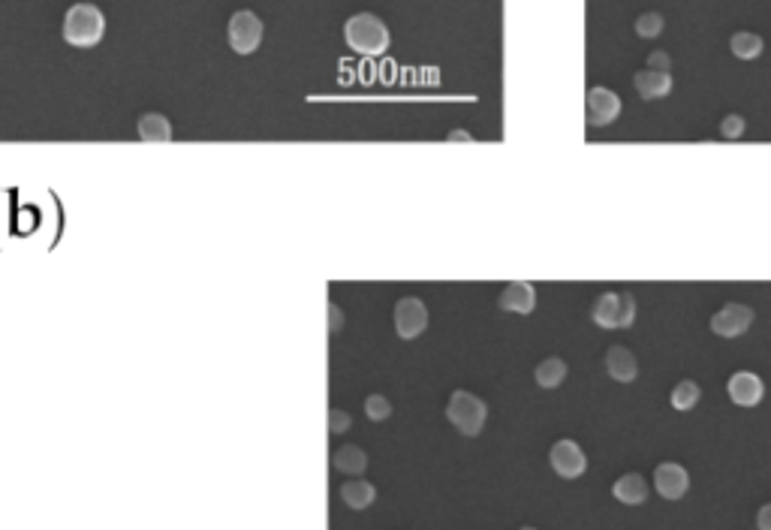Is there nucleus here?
Returning a JSON list of instances; mask_svg holds the SVG:
<instances>
[{"mask_svg": "<svg viewBox=\"0 0 771 530\" xmlns=\"http://www.w3.org/2000/svg\"><path fill=\"white\" fill-rule=\"evenodd\" d=\"M106 33V15L94 4H73L64 15V40L73 49H94Z\"/></svg>", "mask_w": 771, "mask_h": 530, "instance_id": "f257e3e1", "label": "nucleus"}, {"mask_svg": "<svg viewBox=\"0 0 771 530\" xmlns=\"http://www.w3.org/2000/svg\"><path fill=\"white\" fill-rule=\"evenodd\" d=\"M344 40L347 46L358 51V55H383L389 49V28L383 24V19H376L374 13H358L349 15L344 24Z\"/></svg>", "mask_w": 771, "mask_h": 530, "instance_id": "f03ea898", "label": "nucleus"}, {"mask_svg": "<svg viewBox=\"0 0 771 530\" xmlns=\"http://www.w3.org/2000/svg\"><path fill=\"white\" fill-rule=\"evenodd\" d=\"M446 419H450L464 437H477L488 419V407H486V401L477 398L473 392L455 389L450 395V404H446Z\"/></svg>", "mask_w": 771, "mask_h": 530, "instance_id": "7ed1b4c3", "label": "nucleus"}, {"mask_svg": "<svg viewBox=\"0 0 771 530\" xmlns=\"http://www.w3.org/2000/svg\"><path fill=\"white\" fill-rule=\"evenodd\" d=\"M259 42H263V22H259V15L250 13V10L232 13V19H229L232 51H238V55H250V51L259 49Z\"/></svg>", "mask_w": 771, "mask_h": 530, "instance_id": "20e7f679", "label": "nucleus"}, {"mask_svg": "<svg viewBox=\"0 0 771 530\" xmlns=\"http://www.w3.org/2000/svg\"><path fill=\"white\" fill-rule=\"evenodd\" d=\"M428 329V308L416 295H404L395 304V331L401 340H413Z\"/></svg>", "mask_w": 771, "mask_h": 530, "instance_id": "39448f33", "label": "nucleus"}, {"mask_svg": "<svg viewBox=\"0 0 771 530\" xmlns=\"http://www.w3.org/2000/svg\"><path fill=\"white\" fill-rule=\"evenodd\" d=\"M750 326H753V308L741 302L723 304L711 317V331L717 338H741Z\"/></svg>", "mask_w": 771, "mask_h": 530, "instance_id": "423d86ee", "label": "nucleus"}, {"mask_svg": "<svg viewBox=\"0 0 771 530\" xmlns=\"http://www.w3.org/2000/svg\"><path fill=\"white\" fill-rule=\"evenodd\" d=\"M585 115L590 127H606V124H612L621 115V97L603 85L590 88L585 97Z\"/></svg>", "mask_w": 771, "mask_h": 530, "instance_id": "0eeeda50", "label": "nucleus"}, {"mask_svg": "<svg viewBox=\"0 0 771 530\" xmlns=\"http://www.w3.org/2000/svg\"><path fill=\"white\" fill-rule=\"evenodd\" d=\"M549 461L554 467V473L563 476V479H576V476L585 473V467H588V458L576 440H558L549 452Z\"/></svg>", "mask_w": 771, "mask_h": 530, "instance_id": "6e6552de", "label": "nucleus"}, {"mask_svg": "<svg viewBox=\"0 0 771 530\" xmlns=\"http://www.w3.org/2000/svg\"><path fill=\"white\" fill-rule=\"evenodd\" d=\"M726 392H729L732 404H738V407H757L766 398V383L753 371H735L726 380Z\"/></svg>", "mask_w": 771, "mask_h": 530, "instance_id": "1a4fd4ad", "label": "nucleus"}, {"mask_svg": "<svg viewBox=\"0 0 771 530\" xmlns=\"http://www.w3.org/2000/svg\"><path fill=\"white\" fill-rule=\"evenodd\" d=\"M654 485H657L660 497L681 500L690 488V473L675 461H663L657 470H654Z\"/></svg>", "mask_w": 771, "mask_h": 530, "instance_id": "9d476101", "label": "nucleus"}, {"mask_svg": "<svg viewBox=\"0 0 771 530\" xmlns=\"http://www.w3.org/2000/svg\"><path fill=\"white\" fill-rule=\"evenodd\" d=\"M497 308H500V311H509V313H518V317H527V313L536 308V290H534V284H527V281L506 284L504 293H500V299H497Z\"/></svg>", "mask_w": 771, "mask_h": 530, "instance_id": "9b49d317", "label": "nucleus"}, {"mask_svg": "<svg viewBox=\"0 0 771 530\" xmlns=\"http://www.w3.org/2000/svg\"><path fill=\"white\" fill-rule=\"evenodd\" d=\"M590 320L599 329H621V293H599L590 304Z\"/></svg>", "mask_w": 771, "mask_h": 530, "instance_id": "f8f14e48", "label": "nucleus"}, {"mask_svg": "<svg viewBox=\"0 0 771 530\" xmlns=\"http://www.w3.org/2000/svg\"><path fill=\"white\" fill-rule=\"evenodd\" d=\"M606 371L618 383H633L639 377V362H636V356L627 347H608Z\"/></svg>", "mask_w": 771, "mask_h": 530, "instance_id": "ddd939ff", "label": "nucleus"}, {"mask_svg": "<svg viewBox=\"0 0 771 530\" xmlns=\"http://www.w3.org/2000/svg\"><path fill=\"white\" fill-rule=\"evenodd\" d=\"M633 85H636V91H639V97H645V100H660V97H666L672 91V73L645 67V70L636 73Z\"/></svg>", "mask_w": 771, "mask_h": 530, "instance_id": "4468645a", "label": "nucleus"}, {"mask_svg": "<svg viewBox=\"0 0 771 530\" xmlns=\"http://www.w3.org/2000/svg\"><path fill=\"white\" fill-rule=\"evenodd\" d=\"M612 494H615V500L627 503V507H636V503H645V497H648V482H645L639 473H624L621 479L612 485Z\"/></svg>", "mask_w": 771, "mask_h": 530, "instance_id": "2eb2a0df", "label": "nucleus"}, {"mask_svg": "<svg viewBox=\"0 0 771 530\" xmlns=\"http://www.w3.org/2000/svg\"><path fill=\"white\" fill-rule=\"evenodd\" d=\"M331 464H335V470H340V473L358 476V473L367 470V455H365L362 446L347 443V446H338V449H335V455H331Z\"/></svg>", "mask_w": 771, "mask_h": 530, "instance_id": "dca6fc26", "label": "nucleus"}, {"mask_svg": "<svg viewBox=\"0 0 771 530\" xmlns=\"http://www.w3.org/2000/svg\"><path fill=\"white\" fill-rule=\"evenodd\" d=\"M136 133H139L142 142H154V145H157V142H169V139H172V124H169L166 115L145 112V115L139 118Z\"/></svg>", "mask_w": 771, "mask_h": 530, "instance_id": "f3484780", "label": "nucleus"}, {"mask_svg": "<svg viewBox=\"0 0 771 530\" xmlns=\"http://www.w3.org/2000/svg\"><path fill=\"white\" fill-rule=\"evenodd\" d=\"M340 500H344L349 509H367L376 500V488H374V482H367V479L344 482L340 485Z\"/></svg>", "mask_w": 771, "mask_h": 530, "instance_id": "a211bd4d", "label": "nucleus"}, {"mask_svg": "<svg viewBox=\"0 0 771 530\" xmlns=\"http://www.w3.org/2000/svg\"><path fill=\"white\" fill-rule=\"evenodd\" d=\"M534 380H536V386H543V389H558V386L567 380V362L558 356L543 358L534 371Z\"/></svg>", "mask_w": 771, "mask_h": 530, "instance_id": "6ab92c4d", "label": "nucleus"}, {"mask_svg": "<svg viewBox=\"0 0 771 530\" xmlns=\"http://www.w3.org/2000/svg\"><path fill=\"white\" fill-rule=\"evenodd\" d=\"M729 46H732V55L741 58V60H753V58L762 55V37H759V33H750V31L732 33Z\"/></svg>", "mask_w": 771, "mask_h": 530, "instance_id": "aec40b11", "label": "nucleus"}, {"mask_svg": "<svg viewBox=\"0 0 771 530\" xmlns=\"http://www.w3.org/2000/svg\"><path fill=\"white\" fill-rule=\"evenodd\" d=\"M699 398H702V389H699V386H696L693 380H681V383L675 386V389H672V395H669L672 407L681 410V413L693 410L696 404H699Z\"/></svg>", "mask_w": 771, "mask_h": 530, "instance_id": "412c9836", "label": "nucleus"}, {"mask_svg": "<svg viewBox=\"0 0 771 530\" xmlns=\"http://www.w3.org/2000/svg\"><path fill=\"white\" fill-rule=\"evenodd\" d=\"M663 28H666V22H663L660 13H645V15H639V19H636V33H639L642 40L660 37Z\"/></svg>", "mask_w": 771, "mask_h": 530, "instance_id": "4be33fe9", "label": "nucleus"}, {"mask_svg": "<svg viewBox=\"0 0 771 530\" xmlns=\"http://www.w3.org/2000/svg\"><path fill=\"white\" fill-rule=\"evenodd\" d=\"M365 413H367V419L383 422V419L392 416V404H389L386 395H367V398H365Z\"/></svg>", "mask_w": 771, "mask_h": 530, "instance_id": "5701e85b", "label": "nucleus"}, {"mask_svg": "<svg viewBox=\"0 0 771 530\" xmlns=\"http://www.w3.org/2000/svg\"><path fill=\"white\" fill-rule=\"evenodd\" d=\"M349 425H353V419H349L347 410H338V407L329 410V431L331 434H344Z\"/></svg>", "mask_w": 771, "mask_h": 530, "instance_id": "b1692460", "label": "nucleus"}, {"mask_svg": "<svg viewBox=\"0 0 771 530\" xmlns=\"http://www.w3.org/2000/svg\"><path fill=\"white\" fill-rule=\"evenodd\" d=\"M720 133L726 139H738L744 133V118H741V115H726L723 124H720Z\"/></svg>", "mask_w": 771, "mask_h": 530, "instance_id": "393cba45", "label": "nucleus"}, {"mask_svg": "<svg viewBox=\"0 0 771 530\" xmlns=\"http://www.w3.org/2000/svg\"><path fill=\"white\" fill-rule=\"evenodd\" d=\"M636 320V299L633 293H621V329L633 326Z\"/></svg>", "mask_w": 771, "mask_h": 530, "instance_id": "a878e982", "label": "nucleus"}, {"mask_svg": "<svg viewBox=\"0 0 771 530\" xmlns=\"http://www.w3.org/2000/svg\"><path fill=\"white\" fill-rule=\"evenodd\" d=\"M648 67H651V70H663V73H669V55H663V51H651Z\"/></svg>", "mask_w": 771, "mask_h": 530, "instance_id": "bb28decb", "label": "nucleus"}, {"mask_svg": "<svg viewBox=\"0 0 771 530\" xmlns=\"http://www.w3.org/2000/svg\"><path fill=\"white\" fill-rule=\"evenodd\" d=\"M757 527H759V530H771V503H766V507L759 509V516H757Z\"/></svg>", "mask_w": 771, "mask_h": 530, "instance_id": "cd10ccee", "label": "nucleus"}, {"mask_svg": "<svg viewBox=\"0 0 771 530\" xmlns=\"http://www.w3.org/2000/svg\"><path fill=\"white\" fill-rule=\"evenodd\" d=\"M329 331H338L340 329V322H344V317H340V308L338 304H329Z\"/></svg>", "mask_w": 771, "mask_h": 530, "instance_id": "c85d7f7f", "label": "nucleus"}, {"mask_svg": "<svg viewBox=\"0 0 771 530\" xmlns=\"http://www.w3.org/2000/svg\"><path fill=\"white\" fill-rule=\"evenodd\" d=\"M446 139H450V142H473V136H470V133H464V130H452V133H450V136H446Z\"/></svg>", "mask_w": 771, "mask_h": 530, "instance_id": "c756f323", "label": "nucleus"}, {"mask_svg": "<svg viewBox=\"0 0 771 530\" xmlns=\"http://www.w3.org/2000/svg\"><path fill=\"white\" fill-rule=\"evenodd\" d=\"M522 530H536V527H522Z\"/></svg>", "mask_w": 771, "mask_h": 530, "instance_id": "7c9ffc66", "label": "nucleus"}]
</instances>
